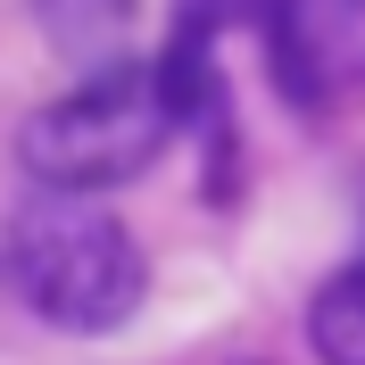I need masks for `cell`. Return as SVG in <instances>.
Wrapping results in <instances>:
<instances>
[{"instance_id": "obj_3", "label": "cell", "mask_w": 365, "mask_h": 365, "mask_svg": "<svg viewBox=\"0 0 365 365\" xmlns=\"http://www.w3.org/2000/svg\"><path fill=\"white\" fill-rule=\"evenodd\" d=\"M274 83L299 108H332L365 83V0H266Z\"/></svg>"}, {"instance_id": "obj_1", "label": "cell", "mask_w": 365, "mask_h": 365, "mask_svg": "<svg viewBox=\"0 0 365 365\" xmlns=\"http://www.w3.org/2000/svg\"><path fill=\"white\" fill-rule=\"evenodd\" d=\"M9 274H17L25 307L58 332H116L150 291V266H141V241L125 232V216L67 200V191L17 207Z\"/></svg>"}, {"instance_id": "obj_6", "label": "cell", "mask_w": 365, "mask_h": 365, "mask_svg": "<svg viewBox=\"0 0 365 365\" xmlns=\"http://www.w3.org/2000/svg\"><path fill=\"white\" fill-rule=\"evenodd\" d=\"M307 341H316L324 365H365V257H349L307 299Z\"/></svg>"}, {"instance_id": "obj_4", "label": "cell", "mask_w": 365, "mask_h": 365, "mask_svg": "<svg viewBox=\"0 0 365 365\" xmlns=\"http://www.w3.org/2000/svg\"><path fill=\"white\" fill-rule=\"evenodd\" d=\"M216 25H225V0H182L175 34H166L158 67H150V83H158V100H166L175 125L216 116Z\"/></svg>"}, {"instance_id": "obj_2", "label": "cell", "mask_w": 365, "mask_h": 365, "mask_svg": "<svg viewBox=\"0 0 365 365\" xmlns=\"http://www.w3.org/2000/svg\"><path fill=\"white\" fill-rule=\"evenodd\" d=\"M166 133H175V116H166L150 67L116 58V67H100L83 91L50 100L42 116H25L17 158H25V175L42 182V191L91 200V191H108V182H133L141 166L166 150Z\"/></svg>"}, {"instance_id": "obj_5", "label": "cell", "mask_w": 365, "mask_h": 365, "mask_svg": "<svg viewBox=\"0 0 365 365\" xmlns=\"http://www.w3.org/2000/svg\"><path fill=\"white\" fill-rule=\"evenodd\" d=\"M42 9V34L67 58H83L91 75L116 67V42H125V25H133V0H34Z\"/></svg>"}]
</instances>
